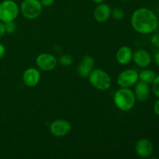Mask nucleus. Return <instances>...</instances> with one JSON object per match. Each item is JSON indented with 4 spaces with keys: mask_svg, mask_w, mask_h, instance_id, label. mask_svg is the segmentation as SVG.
I'll list each match as a JSON object with an SVG mask.
<instances>
[{
    "mask_svg": "<svg viewBox=\"0 0 159 159\" xmlns=\"http://www.w3.org/2000/svg\"><path fill=\"white\" fill-rule=\"evenodd\" d=\"M130 23L134 30L139 34H150L158 29L159 21L153 11L141 7L133 12Z\"/></svg>",
    "mask_w": 159,
    "mask_h": 159,
    "instance_id": "1",
    "label": "nucleus"
},
{
    "mask_svg": "<svg viewBox=\"0 0 159 159\" xmlns=\"http://www.w3.org/2000/svg\"><path fill=\"white\" fill-rule=\"evenodd\" d=\"M113 101L119 110L129 111L134 108L136 102V97L134 91L129 88H121L114 94Z\"/></svg>",
    "mask_w": 159,
    "mask_h": 159,
    "instance_id": "2",
    "label": "nucleus"
},
{
    "mask_svg": "<svg viewBox=\"0 0 159 159\" xmlns=\"http://www.w3.org/2000/svg\"><path fill=\"white\" fill-rule=\"evenodd\" d=\"M89 81L94 88L104 91L111 85V79L107 72L102 69H93L89 75Z\"/></svg>",
    "mask_w": 159,
    "mask_h": 159,
    "instance_id": "3",
    "label": "nucleus"
},
{
    "mask_svg": "<svg viewBox=\"0 0 159 159\" xmlns=\"http://www.w3.org/2000/svg\"><path fill=\"white\" fill-rule=\"evenodd\" d=\"M19 12L18 5L13 0H4L0 3V20L3 23L14 21Z\"/></svg>",
    "mask_w": 159,
    "mask_h": 159,
    "instance_id": "4",
    "label": "nucleus"
},
{
    "mask_svg": "<svg viewBox=\"0 0 159 159\" xmlns=\"http://www.w3.org/2000/svg\"><path fill=\"white\" fill-rule=\"evenodd\" d=\"M42 5L40 0H23L20 6V12L28 20H34L40 16Z\"/></svg>",
    "mask_w": 159,
    "mask_h": 159,
    "instance_id": "5",
    "label": "nucleus"
},
{
    "mask_svg": "<svg viewBox=\"0 0 159 159\" xmlns=\"http://www.w3.org/2000/svg\"><path fill=\"white\" fill-rule=\"evenodd\" d=\"M138 73L134 69L121 71L117 78V84L120 88H130L138 82Z\"/></svg>",
    "mask_w": 159,
    "mask_h": 159,
    "instance_id": "6",
    "label": "nucleus"
},
{
    "mask_svg": "<svg viewBox=\"0 0 159 159\" xmlns=\"http://www.w3.org/2000/svg\"><path fill=\"white\" fill-rule=\"evenodd\" d=\"M71 125L68 120L59 119L54 120L50 125V132L57 138L65 137L71 132Z\"/></svg>",
    "mask_w": 159,
    "mask_h": 159,
    "instance_id": "7",
    "label": "nucleus"
},
{
    "mask_svg": "<svg viewBox=\"0 0 159 159\" xmlns=\"http://www.w3.org/2000/svg\"><path fill=\"white\" fill-rule=\"evenodd\" d=\"M37 67L42 71H52L57 64V60L54 55L48 53H43L37 56L36 59Z\"/></svg>",
    "mask_w": 159,
    "mask_h": 159,
    "instance_id": "8",
    "label": "nucleus"
},
{
    "mask_svg": "<svg viewBox=\"0 0 159 159\" xmlns=\"http://www.w3.org/2000/svg\"><path fill=\"white\" fill-rule=\"evenodd\" d=\"M153 145L147 138H141L138 140L135 146L137 155L141 158H148L153 153Z\"/></svg>",
    "mask_w": 159,
    "mask_h": 159,
    "instance_id": "9",
    "label": "nucleus"
},
{
    "mask_svg": "<svg viewBox=\"0 0 159 159\" xmlns=\"http://www.w3.org/2000/svg\"><path fill=\"white\" fill-rule=\"evenodd\" d=\"M95 65L94 59L90 55H85L82 58V61L78 66V74L82 78L89 77L91 71L93 70Z\"/></svg>",
    "mask_w": 159,
    "mask_h": 159,
    "instance_id": "10",
    "label": "nucleus"
},
{
    "mask_svg": "<svg viewBox=\"0 0 159 159\" xmlns=\"http://www.w3.org/2000/svg\"><path fill=\"white\" fill-rule=\"evenodd\" d=\"M40 80V73L37 68H29L23 72V81L29 87L36 86Z\"/></svg>",
    "mask_w": 159,
    "mask_h": 159,
    "instance_id": "11",
    "label": "nucleus"
},
{
    "mask_svg": "<svg viewBox=\"0 0 159 159\" xmlns=\"http://www.w3.org/2000/svg\"><path fill=\"white\" fill-rule=\"evenodd\" d=\"M132 60L138 67L141 68H147L152 63V57L150 54L143 49H139L133 53Z\"/></svg>",
    "mask_w": 159,
    "mask_h": 159,
    "instance_id": "12",
    "label": "nucleus"
},
{
    "mask_svg": "<svg viewBox=\"0 0 159 159\" xmlns=\"http://www.w3.org/2000/svg\"><path fill=\"white\" fill-rule=\"evenodd\" d=\"M112 9L107 4L100 3L96 7L94 10V18L99 23L106 22L111 15Z\"/></svg>",
    "mask_w": 159,
    "mask_h": 159,
    "instance_id": "13",
    "label": "nucleus"
},
{
    "mask_svg": "<svg viewBox=\"0 0 159 159\" xmlns=\"http://www.w3.org/2000/svg\"><path fill=\"white\" fill-rule=\"evenodd\" d=\"M150 87L148 83L140 81L135 84L134 93L136 99H138L139 101L143 102V101L147 100L150 96Z\"/></svg>",
    "mask_w": 159,
    "mask_h": 159,
    "instance_id": "14",
    "label": "nucleus"
},
{
    "mask_svg": "<svg viewBox=\"0 0 159 159\" xmlns=\"http://www.w3.org/2000/svg\"><path fill=\"white\" fill-rule=\"evenodd\" d=\"M133 57V51L128 46H123L116 51V58L120 65H125L130 63Z\"/></svg>",
    "mask_w": 159,
    "mask_h": 159,
    "instance_id": "15",
    "label": "nucleus"
},
{
    "mask_svg": "<svg viewBox=\"0 0 159 159\" xmlns=\"http://www.w3.org/2000/svg\"><path fill=\"white\" fill-rule=\"evenodd\" d=\"M138 77H139L140 81H141V82H144L148 84H151L155 80V77H156V74H155V72L153 70L145 69L141 71L138 74Z\"/></svg>",
    "mask_w": 159,
    "mask_h": 159,
    "instance_id": "16",
    "label": "nucleus"
},
{
    "mask_svg": "<svg viewBox=\"0 0 159 159\" xmlns=\"http://www.w3.org/2000/svg\"><path fill=\"white\" fill-rule=\"evenodd\" d=\"M58 61L63 66L68 67L72 65L73 61H74V59H73L72 56H71L70 54H64V55H62L60 57Z\"/></svg>",
    "mask_w": 159,
    "mask_h": 159,
    "instance_id": "17",
    "label": "nucleus"
},
{
    "mask_svg": "<svg viewBox=\"0 0 159 159\" xmlns=\"http://www.w3.org/2000/svg\"><path fill=\"white\" fill-rule=\"evenodd\" d=\"M111 14L113 15V17L115 20H122L124 17V12L120 8H115L111 12Z\"/></svg>",
    "mask_w": 159,
    "mask_h": 159,
    "instance_id": "18",
    "label": "nucleus"
},
{
    "mask_svg": "<svg viewBox=\"0 0 159 159\" xmlns=\"http://www.w3.org/2000/svg\"><path fill=\"white\" fill-rule=\"evenodd\" d=\"M152 91L155 96L159 99V75H156L155 80L152 82Z\"/></svg>",
    "mask_w": 159,
    "mask_h": 159,
    "instance_id": "19",
    "label": "nucleus"
},
{
    "mask_svg": "<svg viewBox=\"0 0 159 159\" xmlns=\"http://www.w3.org/2000/svg\"><path fill=\"white\" fill-rule=\"evenodd\" d=\"M5 26H6V31L8 34H12L16 30V25L14 23V21L7 22L5 23Z\"/></svg>",
    "mask_w": 159,
    "mask_h": 159,
    "instance_id": "20",
    "label": "nucleus"
},
{
    "mask_svg": "<svg viewBox=\"0 0 159 159\" xmlns=\"http://www.w3.org/2000/svg\"><path fill=\"white\" fill-rule=\"evenodd\" d=\"M151 43L155 48H159V34H155L151 38Z\"/></svg>",
    "mask_w": 159,
    "mask_h": 159,
    "instance_id": "21",
    "label": "nucleus"
},
{
    "mask_svg": "<svg viewBox=\"0 0 159 159\" xmlns=\"http://www.w3.org/2000/svg\"><path fill=\"white\" fill-rule=\"evenodd\" d=\"M40 2L42 5V6L49 7V6H51L54 4V0H40Z\"/></svg>",
    "mask_w": 159,
    "mask_h": 159,
    "instance_id": "22",
    "label": "nucleus"
},
{
    "mask_svg": "<svg viewBox=\"0 0 159 159\" xmlns=\"http://www.w3.org/2000/svg\"><path fill=\"white\" fill-rule=\"evenodd\" d=\"M6 26H5V23L3 22H0V37H3L4 34H6Z\"/></svg>",
    "mask_w": 159,
    "mask_h": 159,
    "instance_id": "23",
    "label": "nucleus"
},
{
    "mask_svg": "<svg viewBox=\"0 0 159 159\" xmlns=\"http://www.w3.org/2000/svg\"><path fill=\"white\" fill-rule=\"evenodd\" d=\"M6 54V48L2 43H0V59L2 58Z\"/></svg>",
    "mask_w": 159,
    "mask_h": 159,
    "instance_id": "24",
    "label": "nucleus"
},
{
    "mask_svg": "<svg viewBox=\"0 0 159 159\" xmlns=\"http://www.w3.org/2000/svg\"><path fill=\"white\" fill-rule=\"evenodd\" d=\"M154 111H155V114L159 116V99L154 104Z\"/></svg>",
    "mask_w": 159,
    "mask_h": 159,
    "instance_id": "25",
    "label": "nucleus"
},
{
    "mask_svg": "<svg viewBox=\"0 0 159 159\" xmlns=\"http://www.w3.org/2000/svg\"><path fill=\"white\" fill-rule=\"evenodd\" d=\"M155 61L156 63V65L159 66V51L157 53H155Z\"/></svg>",
    "mask_w": 159,
    "mask_h": 159,
    "instance_id": "26",
    "label": "nucleus"
},
{
    "mask_svg": "<svg viewBox=\"0 0 159 159\" xmlns=\"http://www.w3.org/2000/svg\"><path fill=\"white\" fill-rule=\"evenodd\" d=\"M93 2L96 3V4H100V3H102L104 2V0H92Z\"/></svg>",
    "mask_w": 159,
    "mask_h": 159,
    "instance_id": "27",
    "label": "nucleus"
},
{
    "mask_svg": "<svg viewBox=\"0 0 159 159\" xmlns=\"http://www.w3.org/2000/svg\"><path fill=\"white\" fill-rule=\"evenodd\" d=\"M122 1H124V2H127V1H128V0H122Z\"/></svg>",
    "mask_w": 159,
    "mask_h": 159,
    "instance_id": "28",
    "label": "nucleus"
},
{
    "mask_svg": "<svg viewBox=\"0 0 159 159\" xmlns=\"http://www.w3.org/2000/svg\"><path fill=\"white\" fill-rule=\"evenodd\" d=\"M158 27H159V23H158Z\"/></svg>",
    "mask_w": 159,
    "mask_h": 159,
    "instance_id": "29",
    "label": "nucleus"
}]
</instances>
